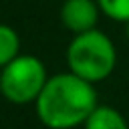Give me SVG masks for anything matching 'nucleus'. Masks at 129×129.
Here are the masks:
<instances>
[{
    "label": "nucleus",
    "mask_w": 129,
    "mask_h": 129,
    "mask_svg": "<svg viewBox=\"0 0 129 129\" xmlns=\"http://www.w3.org/2000/svg\"><path fill=\"white\" fill-rule=\"evenodd\" d=\"M97 107L99 97L95 85L71 71L52 75L34 103L38 121L48 129H75L85 125Z\"/></svg>",
    "instance_id": "nucleus-1"
},
{
    "label": "nucleus",
    "mask_w": 129,
    "mask_h": 129,
    "mask_svg": "<svg viewBox=\"0 0 129 129\" xmlns=\"http://www.w3.org/2000/svg\"><path fill=\"white\" fill-rule=\"evenodd\" d=\"M69 71L77 77L97 85L111 77L117 64V50L113 40L99 28L75 34L67 46Z\"/></svg>",
    "instance_id": "nucleus-2"
},
{
    "label": "nucleus",
    "mask_w": 129,
    "mask_h": 129,
    "mask_svg": "<svg viewBox=\"0 0 129 129\" xmlns=\"http://www.w3.org/2000/svg\"><path fill=\"white\" fill-rule=\"evenodd\" d=\"M48 79L46 67L38 56L20 54L2 67L0 91L2 97L12 105H30L36 103Z\"/></svg>",
    "instance_id": "nucleus-3"
},
{
    "label": "nucleus",
    "mask_w": 129,
    "mask_h": 129,
    "mask_svg": "<svg viewBox=\"0 0 129 129\" xmlns=\"http://www.w3.org/2000/svg\"><path fill=\"white\" fill-rule=\"evenodd\" d=\"M58 16L62 26L71 30L75 36V34H83L97 28L101 8L97 0H64Z\"/></svg>",
    "instance_id": "nucleus-4"
},
{
    "label": "nucleus",
    "mask_w": 129,
    "mask_h": 129,
    "mask_svg": "<svg viewBox=\"0 0 129 129\" xmlns=\"http://www.w3.org/2000/svg\"><path fill=\"white\" fill-rule=\"evenodd\" d=\"M85 129H129L127 119L121 111L109 105H99L83 125Z\"/></svg>",
    "instance_id": "nucleus-5"
},
{
    "label": "nucleus",
    "mask_w": 129,
    "mask_h": 129,
    "mask_svg": "<svg viewBox=\"0 0 129 129\" xmlns=\"http://www.w3.org/2000/svg\"><path fill=\"white\" fill-rule=\"evenodd\" d=\"M20 56V36L10 24L0 26V64H8Z\"/></svg>",
    "instance_id": "nucleus-6"
},
{
    "label": "nucleus",
    "mask_w": 129,
    "mask_h": 129,
    "mask_svg": "<svg viewBox=\"0 0 129 129\" xmlns=\"http://www.w3.org/2000/svg\"><path fill=\"white\" fill-rule=\"evenodd\" d=\"M101 14L115 22H129V0H97Z\"/></svg>",
    "instance_id": "nucleus-7"
},
{
    "label": "nucleus",
    "mask_w": 129,
    "mask_h": 129,
    "mask_svg": "<svg viewBox=\"0 0 129 129\" xmlns=\"http://www.w3.org/2000/svg\"><path fill=\"white\" fill-rule=\"evenodd\" d=\"M125 38H127V42H129V22H125Z\"/></svg>",
    "instance_id": "nucleus-8"
}]
</instances>
